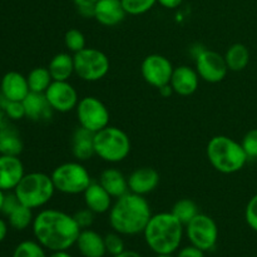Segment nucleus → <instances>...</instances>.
I'll list each match as a JSON object with an SVG mask.
<instances>
[{
  "label": "nucleus",
  "mask_w": 257,
  "mask_h": 257,
  "mask_svg": "<svg viewBox=\"0 0 257 257\" xmlns=\"http://www.w3.org/2000/svg\"><path fill=\"white\" fill-rule=\"evenodd\" d=\"M175 67L168 58L162 54H150L141 64V74L146 83L155 88H162L170 84Z\"/></svg>",
  "instance_id": "nucleus-12"
},
{
  "label": "nucleus",
  "mask_w": 257,
  "mask_h": 257,
  "mask_svg": "<svg viewBox=\"0 0 257 257\" xmlns=\"http://www.w3.org/2000/svg\"><path fill=\"white\" fill-rule=\"evenodd\" d=\"M8 235V225L3 218H0V242L5 240Z\"/></svg>",
  "instance_id": "nucleus-42"
},
{
  "label": "nucleus",
  "mask_w": 257,
  "mask_h": 257,
  "mask_svg": "<svg viewBox=\"0 0 257 257\" xmlns=\"http://www.w3.org/2000/svg\"><path fill=\"white\" fill-rule=\"evenodd\" d=\"M32 228L35 240L50 252L72 248L82 231L73 215L58 208L40 211L34 216Z\"/></svg>",
  "instance_id": "nucleus-1"
},
{
  "label": "nucleus",
  "mask_w": 257,
  "mask_h": 257,
  "mask_svg": "<svg viewBox=\"0 0 257 257\" xmlns=\"http://www.w3.org/2000/svg\"><path fill=\"white\" fill-rule=\"evenodd\" d=\"M241 145L248 160H257V128L250 130L243 136Z\"/></svg>",
  "instance_id": "nucleus-35"
},
{
  "label": "nucleus",
  "mask_w": 257,
  "mask_h": 257,
  "mask_svg": "<svg viewBox=\"0 0 257 257\" xmlns=\"http://www.w3.org/2000/svg\"><path fill=\"white\" fill-rule=\"evenodd\" d=\"M125 13L130 15H142L150 12L157 0H120Z\"/></svg>",
  "instance_id": "nucleus-31"
},
{
  "label": "nucleus",
  "mask_w": 257,
  "mask_h": 257,
  "mask_svg": "<svg viewBox=\"0 0 257 257\" xmlns=\"http://www.w3.org/2000/svg\"><path fill=\"white\" fill-rule=\"evenodd\" d=\"M72 155L79 162L90 160L94 152V133L89 132L85 128L78 127L72 137Z\"/></svg>",
  "instance_id": "nucleus-22"
},
{
  "label": "nucleus",
  "mask_w": 257,
  "mask_h": 257,
  "mask_svg": "<svg viewBox=\"0 0 257 257\" xmlns=\"http://www.w3.org/2000/svg\"><path fill=\"white\" fill-rule=\"evenodd\" d=\"M176 257H205V251L193 245H188L182 248H178Z\"/></svg>",
  "instance_id": "nucleus-40"
},
{
  "label": "nucleus",
  "mask_w": 257,
  "mask_h": 257,
  "mask_svg": "<svg viewBox=\"0 0 257 257\" xmlns=\"http://www.w3.org/2000/svg\"><path fill=\"white\" fill-rule=\"evenodd\" d=\"M19 205H20V201H19V198L17 197V195H15L14 191H13V192L12 191H9V192L5 193L4 202H3L2 213L8 217V216H9L10 213H12L13 211H14Z\"/></svg>",
  "instance_id": "nucleus-39"
},
{
  "label": "nucleus",
  "mask_w": 257,
  "mask_h": 257,
  "mask_svg": "<svg viewBox=\"0 0 257 257\" xmlns=\"http://www.w3.org/2000/svg\"><path fill=\"white\" fill-rule=\"evenodd\" d=\"M75 112L80 127L89 132L97 133L109 125V110L97 97L88 95L79 99Z\"/></svg>",
  "instance_id": "nucleus-10"
},
{
  "label": "nucleus",
  "mask_w": 257,
  "mask_h": 257,
  "mask_svg": "<svg viewBox=\"0 0 257 257\" xmlns=\"http://www.w3.org/2000/svg\"><path fill=\"white\" fill-rule=\"evenodd\" d=\"M2 108L5 115L13 120H19L25 117V109L23 102H15V100H8L3 98Z\"/></svg>",
  "instance_id": "nucleus-34"
},
{
  "label": "nucleus",
  "mask_w": 257,
  "mask_h": 257,
  "mask_svg": "<svg viewBox=\"0 0 257 257\" xmlns=\"http://www.w3.org/2000/svg\"><path fill=\"white\" fill-rule=\"evenodd\" d=\"M130 192L146 196L153 192L160 185V173L152 167H140L130 173L127 177Z\"/></svg>",
  "instance_id": "nucleus-15"
},
{
  "label": "nucleus",
  "mask_w": 257,
  "mask_h": 257,
  "mask_svg": "<svg viewBox=\"0 0 257 257\" xmlns=\"http://www.w3.org/2000/svg\"><path fill=\"white\" fill-rule=\"evenodd\" d=\"M3 98L15 102H23L30 93L27 77L19 72H8L0 83Z\"/></svg>",
  "instance_id": "nucleus-18"
},
{
  "label": "nucleus",
  "mask_w": 257,
  "mask_h": 257,
  "mask_svg": "<svg viewBox=\"0 0 257 257\" xmlns=\"http://www.w3.org/2000/svg\"><path fill=\"white\" fill-rule=\"evenodd\" d=\"M4 114H5V113L3 112L2 109H0V127H3V125L5 124V122H4Z\"/></svg>",
  "instance_id": "nucleus-47"
},
{
  "label": "nucleus",
  "mask_w": 257,
  "mask_h": 257,
  "mask_svg": "<svg viewBox=\"0 0 257 257\" xmlns=\"http://www.w3.org/2000/svg\"><path fill=\"white\" fill-rule=\"evenodd\" d=\"M24 175V165L19 156H0V190L14 191Z\"/></svg>",
  "instance_id": "nucleus-14"
},
{
  "label": "nucleus",
  "mask_w": 257,
  "mask_h": 257,
  "mask_svg": "<svg viewBox=\"0 0 257 257\" xmlns=\"http://www.w3.org/2000/svg\"><path fill=\"white\" fill-rule=\"evenodd\" d=\"M85 207L89 208L95 215L109 212L113 205V197L100 186L99 182H92L83 192Z\"/></svg>",
  "instance_id": "nucleus-19"
},
{
  "label": "nucleus",
  "mask_w": 257,
  "mask_h": 257,
  "mask_svg": "<svg viewBox=\"0 0 257 257\" xmlns=\"http://www.w3.org/2000/svg\"><path fill=\"white\" fill-rule=\"evenodd\" d=\"M95 156L108 163H119L131 153V140L127 133L114 125H107L94 133Z\"/></svg>",
  "instance_id": "nucleus-6"
},
{
  "label": "nucleus",
  "mask_w": 257,
  "mask_h": 257,
  "mask_svg": "<svg viewBox=\"0 0 257 257\" xmlns=\"http://www.w3.org/2000/svg\"><path fill=\"white\" fill-rule=\"evenodd\" d=\"M64 44L67 49L72 53H78L87 47L85 37L80 30L69 29L64 35Z\"/></svg>",
  "instance_id": "nucleus-32"
},
{
  "label": "nucleus",
  "mask_w": 257,
  "mask_h": 257,
  "mask_svg": "<svg viewBox=\"0 0 257 257\" xmlns=\"http://www.w3.org/2000/svg\"><path fill=\"white\" fill-rule=\"evenodd\" d=\"M12 257H48V255L37 240H25L15 247Z\"/></svg>",
  "instance_id": "nucleus-30"
},
{
  "label": "nucleus",
  "mask_w": 257,
  "mask_h": 257,
  "mask_svg": "<svg viewBox=\"0 0 257 257\" xmlns=\"http://www.w3.org/2000/svg\"><path fill=\"white\" fill-rule=\"evenodd\" d=\"M8 221H9V225L12 226L14 230H25V228H28L29 226L33 225V221H34L33 210L20 203V205L8 216Z\"/></svg>",
  "instance_id": "nucleus-28"
},
{
  "label": "nucleus",
  "mask_w": 257,
  "mask_h": 257,
  "mask_svg": "<svg viewBox=\"0 0 257 257\" xmlns=\"http://www.w3.org/2000/svg\"><path fill=\"white\" fill-rule=\"evenodd\" d=\"M170 84L176 94L188 97L197 90L200 77L196 69L191 68L190 65H180L173 69Z\"/></svg>",
  "instance_id": "nucleus-16"
},
{
  "label": "nucleus",
  "mask_w": 257,
  "mask_h": 257,
  "mask_svg": "<svg viewBox=\"0 0 257 257\" xmlns=\"http://www.w3.org/2000/svg\"><path fill=\"white\" fill-rule=\"evenodd\" d=\"M53 80L64 82L74 74V58L69 53H58L48 65Z\"/></svg>",
  "instance_id": "nucleus-24"
},
{
  "label": "nucleus",
  "mask_w": 257,
  "mask_h": 257,
  "mask_svg": "<svg viewBox=\"0 0 257 257\" xmlns=\"http://www.w3.org/2000/svg\"><path fill=\"white\" fill-rule=\"evenodd\" d=\"M98 182L113 198H119L130 192L127 177L118 168H105L100 173Z\"/></svg>",
  "instance_id": "nucleus-23"
},
{
  "label": "nucleus",
  "mask_w": 257,
  "mask_h": 257,
  "mask_svg": "<svg viewBox=\"0 0 257 257\" xmlns=\"http://www.w3.org/2000/svg\"><path fill=\"white\" fill-rule=\"evenodd\" d=\"M171 212L186 226L200 213V210H198V206L196 205L195 201L190 200V198H182L173 205Z\"/></svg>",
  "instance_id": "nucleus-29"
},
{
  "label": "nucleus",
  "mask_w": 257,
  "mask_h": 257,
  "mask_svg": "<svg viewBox=\"0 0 257 257\" xmlns=\"http://www.w3.org/2000/svg\"><path fill=\"white\" fill-rule=\"evenodd\" d=\"M28 84H29L30 92L34 93H45L53 83V78L48 68L37 67L29 72L27 77Z\"/></svg>",
  "instance_id": "nucleus-27"
},
{
  "label": "nucleus",
  "mask_w": 257,
  "mask_h": 257,
  "mask_svg": "<svg viewBox=\"0 0 257 257\" xmlns=\"http://www.w3.org/2000/svg\"><path fill=\"white\" fill-rule=\"evenodd\" d=\"M196 72L200 79L207 83H220L228 72L223 55L211 49H203L195 57Z\"/></svg>",
  "instance_id": "nucleus-11"
},
{
  "label": "nucleus",
  "mask_w": 257,
  "mask_h": 257,
  "mask_svg": "<svg viewBox=\"0 0 257 257\" xmlns=\"http://www.w3.org/2000/svg\"><path fill=\"white\" fill-rule=\"evenodd\" d=\"M98 0H73L78 13L84 18L94 17V8Z\"/></svg>",
  "instance_id": "nucleus-38"
},
{
  "label": "nucleus",
  "mask_w": 257,
  "mask_h": 257,
  "mask_svg": "<svg viewBox=\"0 0 257 257\" xmlns=\"http://www.w3.org/2000/svg\"><path fill=\"white\" fill-rule=\"evenodd\" d=\"M74 74L84 82H98L108 74L110 69L109 58L97 48L85 47L73 55Z\"/></svg>",
  "instance_id": "nucleus-8"
},
{
  "label": "nucleus",
  "mask_w": 257,
  "mask_h": 257,
  "mask_svg": "<svg viewBox=\"0 0 257 257\" xmlns=\"http://www.w3.org/2000/svg\"><path fill=\"white\" fill-rule=\"evenodd\" d=\"M182 3L183 0H157V4L166 9H177Z\"/></svg>",
  "instance_id": "nucleus-41"
},
{
  "label": "nucleus",
  "mask_w": 257,
  "mask_h": 257,
  "mask_svg": "<svg viewBox=\"0 0 257 257\" xmlns=\"http://www.w3.org/2000/svg\"><path fill=\"white\" fill-rule=\"evenodd\" d=\"M20 203L27 207L40 208L47 205L55 193L52 177L43 172L25 173L14 190Z\"/></svg>",
  "instance_id": "nucleus-5"
},
{
  "label": "nucleus",
  "mask_w": 257,
  "mask_h": 257,
  "mask_svg": "<svg viewBox=\"0 0 257 257\" xmlns=\"http://www.w3.org/2000/svg\"><path fill=\"white\" fill-rule=\"evenodd\" d=\"M185 235L191 245L202 251L215 248L218 241V227L212 217L205 213H198L193 220L185 226Z\"/></svg>",
  "instance_id": "nucleus-9"
},
{
  "label": "nucleus",
  "mask_w": 257,
  "mask_h": 257,
  "mask_svg": "<svg viewBox=\"0 0 257 257\" xmlns=\"http://www.w3.org/2000/svg\"><path fill=\"white\" fill-rule=\"evenodd\" d=\"M155 257H176V256L168 255V253H160V255H156Z\"/></svg>",
  "instance_id": "nucleus-48"
},
{
  "label": "nucleus",
  "mask_w": 257,
  "mask_h": 257,
  "mask_svg": "<svg viewBox=\"0 0 257 257\" xmlns=\"http://www.w3.org/2000/svg\"><path fill=\"white\" fill-rule=\"evenodd\" d=\"M94 212H92L89 208L84 207L82 208V210H78L77 212L73 215V217H74L78 226H79L82 230H85V228H90V226L93 225V222H94Z\"/></svg>",
  "instance_id": "nucleus-37"
},
{
  "label": "nucleus",
  "mask_w": 257,
  "mask_h": 257,
  "mask_svg": "<svg viewBox=\"0 0 257 257\" xmlns=\"http://www.w3.org/2000/svg\"><path fill=\"white\" fill-rule=\"evenodd\" d=\"M75 246L83 257H104L107 255L104 236L92 228L80 231Z\"/></svg>",
  "instance_id": "nucleus-20"
},
{
  "label": "nucleus",
  "mask_w": 257,
  "mask_h": 257,
  "mask_svg": "<svg viewBox=\"0 0 257 257\" xmlns=\"http://www.w3.org/2000/svg\"><path fill=\"white\" fill-rule=\"evenodd\" d=\"M48 257H73L68 251H55L52 252Z\"/></svg>",
  "instance_id": "nucleus-45"
},
{
  "label": "nucleus",
  "mask_w": 257,
  "mask_h": 257,
  "mask_svg": "<svg viewBox=\"0 0 257 257\" xmlns=\"http://www.w3.org/2000/svg\"><path fill=\"white\" fill-rule=\"evenodd\" d=\"M158 90H160V93L163 95V97H170V95L172 94V93H175V92H173L172 87H171V84L165 85V87L160 88V89H158Z\"/></svg>",
  "instance_id": "nucleus-44"
},
{
  "label": "nucleus",
  "mask_w": 257,
  "mask_h": 257,
  "mask_svg": "<svg viewBox=\"0 0 257 257\" xmlns=\"http://www.w3.org/2000/svg\"><path fill=\"white\" fill-rule=\"evenodd\" d=\"M206 155L210 165L217 172L232 175L245 167L248 157L242 145L227 136H215L206 147Z\"/></svg>",
  "instance_id": "nucleus-4"
},
{
  "label": "nucleus",
  "mask_w": 257,
  "mask_h": 257,
  "mask_svg": "<svg viewBox=\"0 0 257 257\" xmlns=\"http://www.w3.org/2000/svg\"><path fill=\"white\" fill-rule=\"evenodd\" d=\"M125 15L120 0H98L93 18L104 27H115L124 20Z\"/></svg>",
  "instance_id": "nucleus-17"
},
{
  "label": "nucleus",
  "mask_w": 257,
  "mask_h": 257,
  "mask_svg": "<svg viewBox=\"0 0 257 257\" xmlns=\"http://www.w3.org/2000/svg\"><path fill=\"white\" fill-rule=\"evenodd\" d=\"M23 141L19 132L12 125L0 127V152L5 156H19L23 152Z\"/></svg>",
  "instance_id": "nucleus-25"
},
{
  "label": "nucleus",
  "mask_w": 257,
  "mask_h": 257,
  "mask_svg": "<svg viewBox=\"0 0 257 257\" xmlns=\"http://www.w3.org/2000/svg\"><path fill=\"white\" fill-rule=\"evenodd\" d=\"M245 220L248 227L257 232V193L248 200L245 208Z\"/></svg>",
  "instance_id": "nucleus-36"
},
{
  "label": "nucleus",
  "mask_w": 257,
  "mask_h": 257,
  "mask_svg": "<svg viewBox=\"0 0 257 257\" xmlns=\"http://www.w3.org/2000/svg\"><path fill=\"white\" fill-rule=\"evenodd\" d=\"M50 177L55 191L63 195H79L92 183L89 172L79 161L62 163L53 170Z\"/></svg>",
  "instance_id": "nucleus-7"
},
{
  "label": "nucleus",
  "mask_w": 257,
  "mask_h": 257,
  "mask_svg": "<svg viewBox=\"0 0 257 257\" xmlns=\"http://www.w3.org/2000/svg\"><path fill=\"white\" fill-rule=\"evenodd\" d=\"M0 156H2V152H0Z\"/></svg>",
  "instance_id": "nucleus-49"
},
{
  "label": "nucleus",
  "mask_w": 257,
  "mask_h": 257,
  "mask_svg": "<svg viewBox=\"0 0 257 257\" xmlns=\"http://www.w3.org/2000/svg\"><path fill=\"white\" fill-rule=\"evenodd\" d=\"M44 94L54 112H72L77 108L78 102H79L77 89L68 80H64V82L53 80Z\"/></svg>",
  "instance_id": "nucleus-13"
},
{
  "label": "nucleus",
  "mask_w": 257,
  "mask_h": 257,
  "mask_svg": "<svg viewBox=\"0 0 257 257\" xmlns=\"http://www.w3.org/2000/svg\"><path fill=\"white\" fill-rule=\"evenodd\" d=\"M4 197H5V192L3 190H0V213H2V208H3V202H4Z\"/></svg>",
  "instance_id": "nucleus-46"
},
{
  "label": "nucleus",
  "mask_w": 257,
  "mask_h": 257,
  "mask_svg": "<svg viewBox=\"0 0 257 257\" xmlns=\"http://www.w3.org/2000/svg\"><path fill=\"white\" fill-rule=\"evenodd\" d=\"M104 243L107 253H109L110 256L118 255V253L123 252L125 250L123 236L120 233L115 232V231L107 233L104 236Z\"/></svg>",
  "instance_id": "nucleus-33"
},
{
  "label": "nucleus",
  "mask_w": 257,
  "mask_h": 257,
  "mask_svg": "<svg viewBox=\"0 0 257 257\" xmlns=\"http://www.w3.org/2000/svg\"><path fill=\"white\" fill-rule=\"evenodd\" d=\"M151 217L152 210L147 198L132 192L115 198L108 212L110 227L122 236L143 233Z\"/></svg>",
  "instance_id": "nucleus-2"
},
{
  "label": "nucleus",
  "mask_w": 257,
  "mask_h": 257,
  "mask_svg": "<svg viewBox=\"0 0 257 257\" xmlns=\"http://www.w3.org/2000/svg\"><path fill=\"white\" fill-rule=\"evenodd\" d=\"M112 257H142V255L135 250H124L123 252L118 253V255H114Z\"/></svg>",
  "instance_id": "nucleus-43"
},
{
  "label": "nucleus",
  "mask_w": 257,
  "mask_h": 257,
  "mask_svg": "<svg viewBox=\"0 0 257 257\" xmlns=\"http://www.w3.org/2000/svg\"><path fill=\"white\" fill-rule=\"evenodd\" d=\"M185 236V225L172 212H160L152 215L148 221L143 237L146 245L156 255L177 252Z\"/></svg>",
  "instance_id": "nucleus-3"
},
{
  "label": "nucleus",
  "mask_w": 257,
  "mask_h": 257,
  "mask_svg": "<svg viewBox=\"0 0 257 257\" xmlns=\"http://www.w3.org/2000/svg\"><path fill=\"white\" fill-rule=\"evenodd\" d=\"M23 105L25 109V117L34 122L49 120L54 112L44 93L30 92L23 100Z\"/></svg>",
  "instance_id": "nucleus-21"
},
{
  "label": "nucleus",
  "mask_w": 257,
  "mask_h": 257,
  "mask_svg": "<svg viewBox=\"0 0 257 257\" xmlns=\"http://www.w3.org/2000/svg\"><path fill=\"white\" fill-rule=\"evenodd\" d=\"M223 57H225L228 70H231V72H241L250 63V50L245 44L235 43L226 50Z\"/></svg>",
  "instance_id": "nucleus-26"
}]
</instances>
